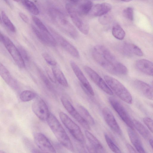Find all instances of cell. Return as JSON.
Instances as JSON below:
<instances>
[{"mask_svg": "<svg viewBox=\"0 0 153 153\" xmlns=\"http://www.w3.org/2000/svg\"><path fill=\"white\" fill-rule=\"evenodd\" d=\"M109 102L113 108L129 128L134 129L133 120L122 104L113 97H110Z\"/></svg>", "mask_w": 153, "mask_h": 153, "instance_id": "cell-6", "label": "cell"}, {"mask_svg": "<svg viewBox=\"0 0 153 153\" xmlns=\"http://www.w3.org/2000/svg\"><path fill=\"white\" fill-rule=\"evenodd\" d=\"M133 122L134 128L143 137L149 140L151 138L149 132L141 123L136 120H133Z\"/></svg>", "mask_w": 153, "mask_h": 153, "instance_id": "cell-24", "label": "cell"}, {"mask_svg": "<svg viewBox=\"0 0 153 153\" xmlns=\"http://www.w3.org/2000/svg\"><path fill=\"white\" fill-rule=\"evenodd\" d=\"M2 22L1 16V15H0V24Z\"/></svg>", "mask_w": 153, "mask_h": 153, "instance_id": "cell-48", "label": "cell"}, {"mask_svg": "<svg viewBox=\"0 0 153 153\" xmlns=\"http://www.w3.org/2000/svg\"><path fill=\"white\" fill-rule=\"evenodd\" d=\"M2 42L17 66L20 68H24V60L13 42L8 37L4 36Z\"/></svg>", "mask_w": 153, "mask_h": 153, "instance_id": "cell-7", "label": "cell"}, {"mask_svg": "<svg viewBox=\"0 0 153 153\" xmlns=\"http://www.w3.org/2000/svg\"><path fill=\"white\" fill-rule=\"evenodd\" d=\"M85 1H91V0H85Z\"/></svg>", "mask_w": 153, "mask_h": 153, "instance_id": "cell-51", "label": "cell"}, {"mask_svg": "<svg viewBox=\"0 0 153 153\" xmlns=\"http://www.w3.org/2000/svg\"><path fill=\"white\" fill-rule=\"evenodd\" d=\"M18 48L24 60L27 61H29L30 59V57L25 50L21 46L19 47Z\"/></svg>", "mask_w": 153, "mask_h": 153, "instance_id": "cell-39", "label": "cell"}, {"mask_svg": "<svg viewBox=\"0 0 153 153\" xmlns=\"http://www.w3.org/2000/svg\"><path fill=\"white\" fill-rule=\"evenodd\" d=\"M126 45L129 52L140 56H143V53L141 49L136 45L132 43H126Z\"/></svg>", "mask_w": 153, "mask_h": 153, "instance_id": "cell-31", "label": "cell"}, {"mask_svg": "<svg viewBox=\"0 0 153 153\" xmlns=\"http://www.w3.org/2000/svg\"><path fill=\"white\" fill-rule=\"evenodd\" d=\"M48 12L52 21L61 30L72 39H75L78 37L77 30L62 11L52 8L49 9Z\"/></svg>", "mask_w": 153, "mask_h": 153, "instance_id": "cell-1", "label": "cell"}, {"mask_svg": "<svg viewBox=\"0 0 153 153\" xmlns=\"http://www.w3.org/2000/svg\"><path fill=\"white\" fill-rule=\"evenodd\" d=\"M112 8L111 4L107 3L93 5L88 14L93 16H100L107 14Z\"/></svg>", "mask_w": 153, "mask_h": 153, "instance_id": "cell-18", "label": "cell"}, {"mask_svg": "<svg viewBox=\"0 0 153 153\" xmlns=\"http://www.w3.org/2000/svg\"><path fill=\"white\" fill-rule=\"evenodd\" d=\"M85 135L91 145L96 150V152H104L103 147L97 139L88 130L85 131Z\"/></svg>", "mask_w": 153, "mask_h": 153, "instance_id": "cell-22", "label": "cell"}, {"mask_svg": "<svg viewBox=\"0 0 153 153\" xmlns=\"http://www.w3.org/2000/svg\"><path fill=\"white\" fill-rule=\"evenodd\" d=\"M122 1H123L124 2H129L132 0H121Z\"/></svg>", "mask_w": 153, "mask_h": 153, "instance_id": "cell-47", "label": "cell"}, {"mask_svg": "<svg viewBox=\"0 0 153 153\" xmlns=\"http://www.w3.org/2000/svg\"><path fill=\"white\" fill-rule=\"evenodd\" d=\"M61 102L67 111L84 128L89 130V124L83 118L80 114L74 107L70 101L64 96L61 98Z\"/></svg>", "mask_w": 153, "mask_h": 153, "instance_id": "cell-10", "label": "cell"}, {"mask_svg": "<svg viewBox=\"0 0 153 153\" xmlns=\"http://www.w3.org/2000/svg\"><path fill=\"white\" fill-rule=\"evenodd\" d=\"M32 18L37 28L39 30L44 31L48 30L46 27L38 18L34 15H32Z\"/></svg>", "mask_w": 153, "mask_h": 153, "instance_id": "cell-33", "label": "cell"}, {"mask_svg": "<svg viewBox=\"0 0 153 153\" xmlns=\"http://www.w3.org/2000/svg\"><path fill=\"white\" fill-rule=\"evenodd\" d=\"M19 15L21 19L23 20L24 22L26 23H28L29 22V19L28 17L22 12L19 13Z\"/></svg>", "mask_w": 153, "mask_h": 153, "instance_id": "cell-41", "label": "cell"}, {"mask_svg": "<svg viewBox=\"0 0 153 153\" xmlns=\"http://www.w3.org/2000/svg\"><path fill=\"white\" fill-rule=\"evenodd\" d=\"M37 96L34 92L30 90H25L21 92L20 95V100L23 102H27L31 101Z\"/></svg>", "mask_w": 153, "mask_h": 153, "instance_id": "cell-29", "label": "cell"}, {"mask_svg": "<svg viewBox=\"0 0 153 153\" xmlns=\"http://www.w3.org/2000/svg\"><path fill=\"white\" fill-rule=\"evenodd\" d=\"M126 147L130 153H136L137 151L134 149L130 144L127 143L126 144Z\"/></svg>", "mask_w": 153, "mask_h": 153, "instance_id": "cell-42", "label": "cell"}, {"mask_svg": "<svg viewBox=\"0 0 153 153\" xmlns=\"http://www.w3.org/2000/svg\"><path fill=\"white\" fill-rule=\"evenodd\" d=\"M103 118L109 127L117 134H122L121 129L110 110L107 107L103 108L102 111Z\"/></svg>", "mask_w": 153, "mask_h": 153, "instance_id": "cell-16", "label": "cell"}, {"mask_svg": "<svg viewBox=\"0 0 153 153\" xmlns=\"http://www.w3.org/2000/svg\"><path fill=\"white\" fill-rule=\"evenodd\" d=\"M46 71L51 81L53 83H56V81L52 71H51L49 69L46 67Z\"/></svg>", "mask_w": 153, "mask_h": 153, "instance_id": "cell-40", "label": "cell"}, {"mask_svg": "<svg viewBox=\"0 0 153 153\" xmlns=\"http://www.w3.org/2000/svg\"><path fill=\"white\" fill-rule=\"evenodd\" d=\"M46 121L60 144L68 150L74 151V148L70 138L55 115L50 112Z\"/></svg>", "mask_w": 153, "mask_h": 153, "instance_id": "cell-2", "label": "cell"}, {"mask_svg": "<svg viewBox=\"0 0 153 153\" xmlns=\"http://www.w3.org/2000/svg\"><path fill=\"white\" fill-rule=\"evenodd\" d=\"M70 64L74 72L83 88L90 95L94 96V93L92 87L78 66L72 61L70 62Z\"/></svg>", "mask_w": 153, "mask_h": 153, "instance_id": "cell-13", "label": "cell"}, {"mask_svg": "<svg viewBox=\"0 0 153 153\" xmlns=\"http://www.w3.org/2000/svg\"><path fill=\"white\" fill-rule=\"evenodd\" d=\"M4 152H3V151H1L0 150V153H4Z\"/></svg>", "mask_w": 153, "mask_h": 153, "instance_id": "cell-50", "label": "cell"}, {"mask_svg": "<svg viewBox=\"0 0 153 153\" xmlns=\"http://www.w3.org/2000/svg\"><path fill=\"white\" fill-rule=\"evenodd\" d=\"M135 66L140 71L147 75H153V65L152 62L146 59L138 60L135 63Z\"/></svg>", "mask_w": 153, "mask_h": 153, "instance_id": "cell-20", "label": "cell"}, {"mask_svg": "<svg viewBox=\"0 0 153 153\" xmlns=\"http://www.w3.org/2000/svg\"><path fill=\"white\" fill-rule=\"evenodd\" d=\"M16 1V2H19V1L21 0H13Z\"/></svg>", "mask_w": 153, "mask_h": 153, "instance_id": "cell-49", "label": "cell"}, {"mask_svg": "<svg viewBox=\"0 0 153 153\" xmlns=\"http://www.w3.org/2000/svg\"><path fill=\"white\" fill-rule=\"evenodd\" d=\"M149 142L152 148H153V140L152 138H151L149 140Z\"/></svg>", "mask_w": 153, "mask_h": 153, "instance_id": "cell-44", "label": "cell"}, {"mask_svg": "<svg viewBox=\"0 0 153 153\" xmlns=\"http://www.w3.org/2000/svg\"><path fill=\"white\" fill-rule=\"evenodd\" d=\"M84 69L90 79L99 88L107 94L110 95H113L112 91L95 71L87 66H85Z\"/></svg>", "mask_w": 153, "mask_h": 153, "instance_id": "cell-11", "label": "cell"}, {"mask_svg": "<svg viewBox=\"0 0 153 153\" xmlns=\"http://www.w3.org/2000/svg\"><path fill=\"white\" fill-rule=\"evenodd\" d=\"M31 28L35 35L43 43L50 46L55 47L56 45L55 39L49 30H41L32 25Z\"/></svg>", "mask_w": 153, "mask_h": 153, "instance_id": "cell-14", "label": "cell"}, {"mask_svg": "<svg viewBox=\"0 0 153 153\" xmlns=\"http://www.w3.org/2000/svg\"><path fill=\"white\" fill-rule=\"evenodd\" d=\"M48 27L57 43H59L64 49L72 56L77 58H79V51L73 45L51 27Z\"/></svg>", "mask_w": 153, "mask_h": 153, "instance_id": "cell-8", "label": "cell"}, {"mask_svg": "<svg viewBox=\"0 0 153 153\" xmlns=\"http://www.w3.org/2000/svg\"><path fill=\"white\" fill-rule=\"evenodd\" d=\"M92 56L96 62L103 68L112 74L117 75L116 67L119 62L116 63H112L94 50L92 51Z\"/></svg>", "mask_w": 153, "mask_h": 153, "instance_id": "cell-15", "label": "cell"}, {"mask_svg": "<svg viewBox=\"0 0 153 153\" xmlns=\"http://www.w3.org/2000/svg\"><path fill=\"white\" fill-rule=\"evenodd\" d=\"M99 21L100 23L103 25H107L110 23L111 21V17L107 14L100 16Z\"/></svg>", "mask_w": 153, "mask_h": 153, "instance_id": "cell-37", "label": "cell"}, {"mask_svg": "<svg viewBox=\"0 0 153 153\" xmlns=\"http://www.w3.org/2000/svg\"><path fill=\"white\" fill-rule=\"evenodd\" d=\"M112 33L114 37L120 40L123 39L126 35L125 31L118 24H116L114 25L112 29Z\"/></svg>", "mask_w": 153, "mask_h": 153, "instance_id": "cell-27", "label": "cell"}, {"mask_svg": "<svg viewBox=\"0 0 153 153\" xmlns=\"http://www.w3.org/2000/svg\"><path fill=\"white\" fill-rule=\"evenodd\" d=\"M70 1L74 3H76L79 0H69Z\"/></svg>", "mask_w": 153, "mask_h": 153, "instance_id": "cell-46", "label": "cell"}, {"mask_svg": "<svg viewBox=\"0 0 153 153\" xmlns=\"http://www.w3.org/2000/svg\"><path fill=\"white\" fill-rule=\"evenodd\" d=\"M123 16L128 19L132 21L134 19L133 9L131 7H128L125 9L123 11Z\"/></svg>", "mask_w": 153, "mask_h": 153, "instance_id": "cell-35", "label": "cell"}, {"mask_svg": "<svg viewBox=\"0 0 153 153\" xmlns=\"http://www.w3.org/2000/svg\"><path fill=\"white\" fill-rule=\"evenodd\" d=\"M5 3L10 7H11V5L10 2H9L8 0H3Z\"/></svg>", "mask_w": 153, "mask_h": 153, "instance_id": "cell-45", "label": "cell"}, {"mask_svg": "<svg viewBox=\"0 0 153 153\" xmlns=\"http://www.w3.org/2000/svg\"><path fill=\"white\" fill-rule=\"evenodd\" d=\"M77 108L79 113L89 125H93L94 124V119L85 108L81 105H78Z\"/></svg>", "mask_w": 153, "mask_h": 153, "instance_id": "cell-25", "label": "cell"}, {"mask_svg": "<svg viewBox=\"0 0 153 153\" xmlns=\"http://www.w3.org/2000/svg\"><path fill=\"white\" fill-rule=\"evenodd\" d=\"M1 18L2 21L6 27L11 32H15L16 31L15 26L4 11L1 12Z\"/></svg>", "mask_w": 153, "mask_h": 153, "instance_id": "cell-30", "label": "cell"}, {"mask_svg": "<svg viewBox=\"0 0 153 153\" xmlns=\"http://www.w3.org/2000/svg\"><path fill=\"white\" fill-rule=\"evenodd\" d=\"M52 70L56 81L62 86L68 87V83L67 80L60 69L55 66H53Z\"/></svg>", "mask_w": 153, "mask_h": 153, "instance_id": "cell-23", "label": "cell"}, {"mask_svg": "<svg viewBox=\"0 0 153 153\" xmlns=\"http://www.w3.org/2000/svg\"><path fill=\"white\" fill-rule=\"evenodd\" d=\"M104 78L111 90L119 98L126 103H132L133 100L131 95L122 84L116 79L108 75H105Z\"/></svg>", "mask_w": 153, "mask_h": 153, "instance_id": "cell-3", "label": "cell"}, {"mask_svg": "<svg viewBox=\"0 0 153 153\" xmlns=\"http://www.w3.org/2000/svg\"><path fill=\"white\" fill-rule=\"evenodd\" d=\"M38 71L40 78L46 87L50 90H52L53 86L48 79L41 70L38 69Z\"/></svg>", "mask_w": 153, "mask_h": 153, "instance_id": "cell-34", "label": "cell"}, {"mask_svg": "<svg viewBox=\"0 0 153 153\" xmlns=\"http://www.w3.org/2000/svg\"><path fill=\"white\" fill-rule=\"evenodd\" d=\"M22 3L25 8L33 15L39 14V10L35 4L29 0H23Z\"/></svg>", "mask_w": 153, "mask_h": 153, "instance_id": "cell-28", "label": "cell"}, {"mask_svg": "<svg viewBox=\"0 0 153 153\" xmlns=\"http://www.w3.org/2000/svg\"><path fill=\"white\" fill-rule=\"evenodd\" d=\"M34 142L38 147L43 152L56 153V150L48 138L43 134L38 132L34 136Z\"/></svg>", "mask_w": 153, "mask_h": 153, "instance_id": "cell-12", "label": "cell"}, {"mask_svg": "<svg viewBox=\"0 0 153 153\" xmlns=\"http://www.w3.org/2000/svg\"><path fill=\"white\" fill-rule=\"evenodd\" d=\"M65 8L72 22L78 30L83 34H88L89 26L87 22L83 17V16L71 4H67Z\"/></svg>", "mask_w": 153, "mask_h": 153, "instance_id": "cell-4", "label": "cell"}, {"mask_svg": "<svg viewBox=\"0 0 153 153\" xmlns=\"http://www.w3.org/2000/svg\"><path fill=\"white\" fill-rule=\"evenodd\" d=\"M59 116L62 123L74 137L79 142L84 143L85 137L79 126L64 112H60Z\"/></svg>", "mask_w": 153, "mask_h": 153, "instance_id": "cell-5", "label": "cell"}, {"mask_svg": "<svg viewBox=\"0 0 153 153\" xmlns=\"http://www.w3.org/2000/svg\"><path fill=\"white\" fill-rule=\"evenodd\" d=\"M4 36L3 35V34L0 31V42H2Z\"/></svg>", "mask_w": 153, "mask_h": 153, "instance_id": "cell-43", "label": "cell"}, {"mask_svg": "<svg viewBox=\"0 0 153 153\" xmlns=\"http://www.w3.org/2000/svg\"><path fill=\"white\" fill-rule=\"evenodd\" d=\"M0 76L11 88L16 90L18 85L16 81L12 77L7 69L0 62Z\"/></svg>", "mask_w": 153, "mask_h": 153, "instance_id": "cell-19", "label": "cell"}, {"mask_svg": "<svg viewBox=\"0 0 153 153\" xmlns=\"http://www.w3.org/2000/svg\"><path fill=\"white\" fill-rule=\"evenodd\" d=\"M93 6V3L91 1H85L80 4L77 10L81 15L85 16L88 14Z\"/></svg>", "mask_w": 153, "mask_h": 153, "instance_id": "cell-26", "label": "cell"}, {"mask_svg": "<svg viewBox=\"0 0 153 153\" xmlns=\"http://www.w3.org/2000/svg\"><path fill=\"white\" fill-rule=\"evenodd\" d=\"M128 133L130 140L137 151L139 153H145L141 140L134 129L129 127Z\"/></svg>", "mask_w": 153, "mask_h": 153, "instance_id": "cell-21", "label": "cell"}, {"mask_svg": "<svg viewBox=\"0 0 153 153\" xmlns=\"http://www.w3.org/2000/svg\"><path fill=\"white\" fill-rule=\"evenodd\" d=\"M104 137L108 146L112 152L115 153H121L119 148L115 144L107 134H105Z\"/></svg>", "mask_w": 153, "mask_h": 153, "instance_id": "cell-32", "label": "cell"}, {"mask_svg": "<svg viewBox=\"0 0 153 153\" xmlns=\"http://www.w3.org/2000/svg\"><path fill=\"white\" fill-rule=\"evenodd\" d=\"M135 89L142 95L151 100H153V89L146 83L139 80H135L133 82Z\"/></svg>", "mask_w": 153, "mask_h": 153, "instance_id": "cell-17", "label": "cell"}, {"mask_svg": "<svg viewBox=\"0 0 153 153\" xmlns=\"http://www.w3.org/2000/svg\"><path fill=\"white\" fill-rule=\"evenodd\" d=\"M32 109L39 119L43 121L46 120L50 112L47 105L42 99L36 98L33 103Z\"/></svg>", "mask_w": 153, "mask_h": 153, "instance_id": "cell-9", "label": "cell"}, {"mask_svg": "<svg viewBox=\"0 0 153 153\" xmlns=\"http://www.w3.org/2000/svg\"><path fill=\"white\" fill-rule=\"evenodd\" d=\"M42 56L45 61L49 65L53 66L56 65L57 64L56 61L49 54L45 52L42 54Z\"/></svg>", "mask_w": 153, "mask_h": 153, "instance_id": "cell-36", "label": "cell"}, {"mask_svg": "<svg viewBox=\"0 0 153 153\" xmlns=\"http://www.w3.org/2000/svg\"><path fill=\"white\" fill-rule=\"evenodd\" d=\"M144 123L146 125L150 131L153 132V120L149 117H145L143 119Z\"/></svg>", "mask_w": 153, "mask_h": 153, "instance_id": "cell-38", "label": "cell"}]
</instances>
